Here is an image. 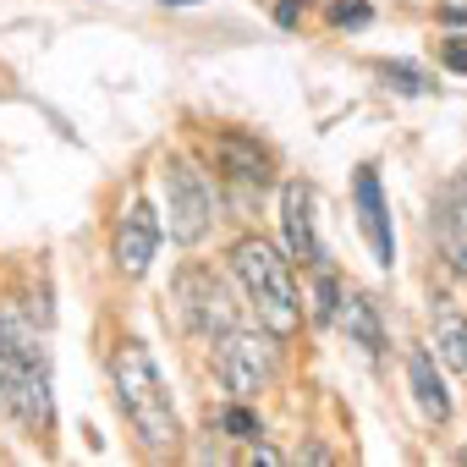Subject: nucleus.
I'll list each match as a JSON object with an SVG mask.
<instances>
[{
  "label": "nucleus",
  "instance_id": "423d86ee",
  "mask_svg": "<svg viewBox=\"0 0 467 467\" xmlns=\"http://www.w3.org/2000/svg\"><path fill=\"white\" fill-rule=\"evenodd\" d=\"M209 187L203 176L187 165V160H165V225H171V237L176 243H198L203 231H209Z\"/></svg>",
  "mask_w": 467,
  "mask_h": 467
},
{
  "label": "nucleus",
  "instance_id": "9b49d317",
  "mask_svg": "<svg viewBox=\"0 0 467 467\" xmlns=\"http://www.w3.org/2000/svg\"><path fill=\"white\" fill-rule=\"evenodd\" d=\"M434 214H440L434 225H440V248H445L451 270L467 275V192H445Z\"/></svg>",
  "mask_w": 467,
  "mask_h": 467
},
{
  "label": "nucleus",
  "instance_id": "2eb2a0df",
  "mask_svg": "<svg viewBox=\"0 0 467 467\" xmlns=\"http://www.w3.org/2000/svg\"><path fill=\"white\" fill-rule=\"evenodd\" d=\"M368 0H336V6H330V23L336 28H368Z\"/></svg>",
  "mask_w": 467,
  "mask_h": 467
},
{
  "label": "nucleus",
  "instance_id": "20e7f679",
  "mask_svg": "<svg viewBox=\"0 0 467 467\" xmlns=\"http://www.w3.org/2000/svg\"><path fill=\"white\" fill-rule=\"evenodd\" d=\"M171 297H176V314L187 319V330H198V336H225L237 325V303H231L225 281L214 270H203V265H187L176 275Z\"/></svg>",
  "mask_w": 467,
  "mask_h": 467
},
{
  "label": "nucleus",
  "instance_id": "aec40b11",
  "mask_svg": "<svg viewBox=\"0 0 467 467\" xmlns=\"http://www.w3.org/2000/svg\"><path fill=\"white\" fill-rule=\"evenodd\" d=\"M445 67H451V72H467V39H451V45H445Z\"/></svg>",
  "mask_w": 467,
  "mask_h": 467
},
{
  "label": "nucleus",
  "instance_id": "1a4fd4ad",
  "mask_svg": "<svg viewBox=\"0 0 467 467\" xmlns=\"http://www.w3.org/2000/svg\"><path fill=\"white\" fill-rule=\"evenodd\" d=\"M281 220H286V248H292V259L319 265L325 254H319V243H314V198H308L303 182H286V192H281Z\"/></svg>",
  "mask_w": 467,
  "mask_h": 467
},
{
  "label": "nucleus",
  "instance_id": "dca6fc26",
  "mask_svg": "<svg viewBox=\"0 0 467 467\" xmlns=\"http://www.w3.org/2000/svg\"><path fill=\"white\" fill-rule=\"evenodd\" d=\"M314 297H319V303H314V319L330 325L336 308H341V286H336V275H319V292H314Z\"/></svg>",
  "mask_w": 467,
  "mask_h": 467
},
{
  "label": "nucleus",
  "instance_id": "a211bd4d",
  "mask_svg": "<svg viewBox=\"0 0 467 467\" xmlns=\"http://www.w3.org/2000/svg\"><path fill=\"white\" fill-rule=\"evenodd\" d=\"M303 12H308V0H281V6H275V23H281V28H297Z\"/></svg>",
  "mask_w": 467,
  "mask_h": 467
},
{
  "label": "nucleus",
  "instance_id": "f03ea898",
  "mask_svg": "<svg viewBox=\"0 0 467 467\" xmlns=\"http://www.w3.org/2000/svg\"><path fill=\"white\" fill-rule=\"evenodd\" d=\"M110 374H116L121 412L132 418V429L143 434V445H154V451L176 445V407H171V390H165V379H160L149 347H143V341H121Z\"/></svg>",
  "mask_w": 467,
  "mask_h": 467
},
{
  "label": "nucleus",
  "instance_id": "ddd939ff",
  "mask_svg": "<svg viewBox=\"0 0 467 467\" xmlns=\"http://www.w3.org/2000/svg\"><path fill=\"white\" fill-rule=\"evenodd\" d=\"M336 319L347 325V336H352L363 352H379V347H385V336H379V314H374L368 297H347V308H336Z\"/></svg>",
  "mask_w": 467,
  "mask_h": 467
},
{
  "label": "nucleus",
  "instance_id": "412c9836",
  "mask_svg": "<svg viewBox=\"0 0 467 467\" xmlns=\"http://www.w3.org/2000/svg\"><path fill=\"white\" fill-rule=\"evenodd\" d=\"M445 23H467V6H445Z\"/></svg>",
  "mask_w": 467,
  "mask_h": 467
},
{
  "label": "nucleus",
  "instance_id": "5701e85b",
  "mask_svg": "<svg viewBox=\"0 0 467 467\" xmlns=\"http://www.w3.org/2000/svg\"><path fill=\"white\" fill-rule=\"evenodd\" d=\"M462 462H467V451H462Z\"/></svg>",
  "mask_w": 467,
  "mask_h": 467
},
{
  "label": "nucleus",
  "instance_id": "6e6552de",
  "mask_svg": "<svg viewBox=\"0 0 467 467\" xmlns=\"http://www.w3.org/2000/svg\"><path fill=\"white\" fill-rule=\"evenodd\" d=\"M358 225H363V237H368V248H374V265L390 270V259H396V237H390V220H385V198H379V176H374V165L358 171Z\"/></svg>",
  "mask_w": 467,
  "mask_h": 467
},
{
  "label": "nucleus",
  "instance_id": "4468645a",
  "mask_svg": "<svg viewBox=\"0 0 467 467\" xmlns=\"http://www.w3.org/2000/svg\"><path fill=\"white\" fill-rule=\"evenodd\" d=\"M434 358H440L445 368H456V374H467V319H456V314H445V319L434 325Z\"/></svg>",
  "mask_w": 467,
  "mask_h": 467
},
{
  "label": "nucleus",
  "instance_id": "9d476101",
  "mask_svg": "<svg viewBox=\"0 0 467 467\" xmlns=\"http://www.w3.org/2000/svg\"><path fill=\"white\" fill-rule=\"evenodd\" d=\"M214 149H220L231 182H243V187H254V192L270 187V154H265L259 143H248V138H220Z\"/></svg>",
  "mask_w": 467,
  "mask_h": 467
},
{
  "label": "nucleus",
  "instance_id": "39448f33",
  "mask_svg": "<svg viewBox=\"0 0 467 467\" xmlns=\"http://www.w3.org/2000/svg\"><path fill=\"white\" fill-rule=\"evenodd\" d=\"M220 379H225V390L237 396V401H254L275 379V347H270V336H254V330L231 325L220 336Z\"/></svg>",
  "mask_w": 467,
  "mask_h": 467
},
{
  "label": "nucleus",
  "instance_id": "f8f14e48",
  "mask_svg": "<svg viewBox=\"0 0 467 467\" xmlns=\"http://www.w3.org/2000/svg\"><path fill=\"white\" fill-rule=\"evenodd\" d=\"M407 379H412V396H418L423 418L445 423V418H451V396H445V385H440V374H434V358H429V352H412V358H407Z\"/></svg>",
  "mask_w": 467,
  "mask_h": 467
},
{
  "label": "nucleus",
  "instance_id": "f3484780",
  "mask_svg": "<svg viewBox=\"0 0 467 467\" xmlns=\"http://www.w3.org/2000/svg\"><path fill=\"white\" fill-rule=\"evenodd\" d=\"M225 429H231V440H254L259 434V418L248 412V407H225V418H220Z\"/></svg>",
  "mask_w": 467,
  "mask_h": 467
},
{
  "label": "nucleus",
  "instance_id": "4be33fe9",
  "mask_svg": "<svg viewBox=\"0 0 467 467\" xmlns=\"http://www.w3.org/2000/svg\"><path fill=\"white\" fill-rule=\"evenodd\" d=\"M165 6H198V0H165Z\"/></svg>",
  "mask_w": 467,
  "mask_h": 467
},
{
  "label": "nucleus",
  "instance_id": "f257e3e1",
  "mask_svg": "<svg viewBox=\"0 0 467 467\" xmlns=\"http://www.w3.org/2000/svg\"><path fill=\"white\" fill-rule=\"evenodd\" d=\"M0 412L23 418L28 429H50L56 407H50V363L34 347V336L0 314Z\"/></svg>",
  "mask_w": 467,
  "mask_h": 467
},
{
  "label": "nucleus",
  "instance_id": "7ed1b4c3",
  "mask_svg": "<svg viewBox=\"0 0 467 467\" xmlns=\"http://www.w3.org/2000/svg\"><path fill=\"white\" fill-rule=\"evenodd\" d=\"M231 270H237V281H243V292H248V303L259 308V319H265L270 336H292V330H297L303 308H297L292 270H286V259H281L265 237H243L237 248H231Z\"/></svg>",
  "mask_w": 467,
  "mask_h": 467
},
{
  "label": "nucleus",
  "instance_id": "0eeeda50",
  "mask_svg": "<svg viewBox=\"0 0 467 467\" xmlns=\"http://www.w3.org/2000/svg\"><path fill=\"white\" fill-rule=\"evenodd\" d=\"M154 254H160V220H154V209L138 198V203L121 214V225H116V265H121V275H143V270L154 265Z\"/></svg>",
  "mask_w": 467,
  "mask_h": 467
},
{
  "label": "nucleus",
  "instance_id": "6ab92c4d",
  "mask_svg": "<svg viewBox=\"0 0 467 467\" xmlns=\"http://www.w3.org/2000/svg\"><path fill=\"white\" fill-rule=\"evenodd\" d=\"M385 78H396V88H407V94H418V88H423L412 67H385Z\"/></svg>",
  "mask_w": 467,
  "mask_h": 467
}]
</instances>
